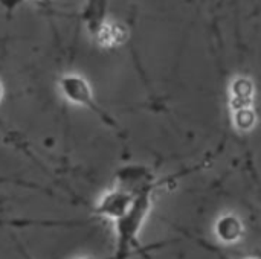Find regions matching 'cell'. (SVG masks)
<instances>
[{"mask_svg": "<svg viewBox=\"0 0 261 259\" xmlns=\"http://www.w3.org/2000/svg\"><path fill=\"white\" fill-rule=\"evenodd\" d=\"M80 259H112V256H109V258H80Z\"/></svg>", "mask_w": 261, "mask_h": 259, "instance_id": "8992f818", "label": "cell"}, {"mask_svg": "<svg viewBox=\"0 0 261 259\" xmlns=\"http://www.w3.org/2000/svg\"><path fill=\"white\" fill-rule=\"evenodd\" d=\"M37 2H40V3H49L50 0H37Z\"/></svg>", "mask_w": 261, "mask_h": 259, "instance_id": "52a82bcc", "label": "cell"}, {"mask_svg": "<svg viewBox=\"0 0 261 259\" xmlns=\"http://www.w3.org/2000/svg\"><path fill=\"white\" fill-rule=\"evenodd\" d=\"M257 256H258V258L261 259V252H260V253H257Z\"/></svg>", "mask_w": 261, "mask_h": 259, "instance_id": "9c48e42d", "label": "cell"}, {"mask_svg": "<svg viewBox=\"0 0 261 259\" xmlns=\"http://www.w3.org/2000/svg\"><path fill=\"white\" fill-rule=\"evenodd\" d=\"M58 89L61 92V96L64 99H67L70 104L92 110L93 113L104 118V111L96 104L93 90H92L89 81L83 75H78V73L63 75L58 79Z\"/></svg>", "mask_w": 261, "mask_h": 259, "instance_id": "6da1fadb", "label": "cell"}, {"mask_svg": "<svg viewBox=\"0 0 261 259\" xmlns=\"http://www.w3.org/2000/svg\"><path fill=\"white\" fill-rule=\"evenodd\" d=\"M214 234L217 240L223 244H237L245 235V226L237 215L226 214L222 215L214 224Z\"/></svg>", "mask_w": 261, "mask_h": 259, "instance_id": "3957f363", "label": "cell"}, {"mask_svg": "<svg viewBox=\"0 0 261 259\" xmlns=\"http://www.w3.org/2000/svg\"><path fill=\"white\" fill-rule=\"evenodd\" d=\"M106 14L107 0H86L83 9V21L92 35H96L106 23Z\"/></svg>", "mask_w": 261, "mask_h": 259, "instance_id": "277c9868", "label": "cell"}, {"mask_svg": "<svg viewBox=\"0 0 261 259\" xmlns=\"http://www.w3.org/2000/svg\"><path fill=\"white\" fill-rule=\"evenodd\" d=\"M3 95H5V87H3V82H2V79H0V102H2V99H3Z\"/></svg>", "mask_w": 261, "mask_h": 259, "instance_id": "5b68a950", "label": "cell"}, {"mask_svg": "<svg viewBox=\"0 0 261 259\" xmlns=\"http://www.w3.org/2000/svg\"><path fill=\"white\" fill-rule=\"evenodd\" d=\"M136 197L138 195L132 194L130 191L115 185L112 189H109L106 194L99 197L93 211L98 217L115 223L132 209Z\"/></svg>", "mask_w": 261, "mask_h": 259, "instance_id": "7a4b0ae2", "label": "cell"}, {"mask_svg": "<svg viewBox=\"0 0 261 259\" xmlns=\"http://www.w3.org/2000/svg\"><path fill=\"white\" fill-rule=\"evenodd\" d=\"M246 259H260L258 256H252V258H246Z\"/></svg>", "mask_w": 261, "mask_h": 259, "instance_id": "ba28073f", "label": "cell"}]
</instances>
